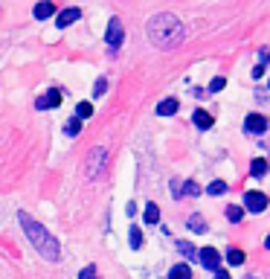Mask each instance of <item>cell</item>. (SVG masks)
Segmentation results:
<instances>
[{
	"label": "cell",
	"instance_id": "11",
	"mask_svg": "<svg viewBox=\"0 0 270 279\" xmlns=\"http://www.w3.org/2000/svg\"><path fill=\"white\" fill-rule=\"evenodd\" d=\"M32 15H35L38 21H44L49 15H56V6H52V3H38L35 9H32Z\"/></svg>",
	"mask_w": 270,
	"mask_h": 279
},
{
	"label": "cell",
	"instance_id": "23",
	"mask_svg": "<svg viewBox=\"0 0 270 279\" xmlns=\"http://www.w3.org/2000/svg\"><path fill=\"white\" fill-rule=\"evenodd\" d=\"M180 192H183V195H200V186L195 183V180H186V183L180 186Z\"/></svg>",
	"mask_w": 270,
	"mask_h": 279
},
{
	"label": "cell",
	"instance_id": "21",
	"mask_svg": "<svg viewBox=\"0 0 270 279\" xmlns=\"http://www.w3.org/2000/svg\"><path fill=\"white\" fill-rule=\"evenodd\" d=\"M227 262H230V265H241V262H244V250H238V247H233V250L227 253Z\"/></svg>",
	"mask_w": 270,
	"mask_h": 279
},
{
	"label": "cell",
	"instance_id": "22",
	"mask_svg": "<svg viewBox=\"0 0 270 279\" xmlns=\"http://www.w3.org/2000/svg\"><path fill=\"white\" fill-rule=\"evenodd\" d=\"M206 192H209V195H224V192H227V183H224V180H212V183L206 186Z\"/></svg>",
	"mask_w": 270,
	"mask_h": 279
},
{
	"label": "cell",
	"instance_id": "2",
	"mask_svg": "<svg viewBox=\"0 0 270 279\" xmlns=\"http://www.w3.org/2000/svg\"><path fill=\"white\" fill-rule=\"evenodd\" d=\"M18 221H21V227H24L26 239L32 242V247L38 250V256H44L47 262H59L61 259V244L56 236H49L47 227L44 224H38L29 212H18Z\"/></svg>",
	"mask_w": 270,
	"mask_h": 279
},
{
	"label": "cell",
	"instance_id": "8",
	"mask_svg": "<svg viewBox=\"0 0 270 279\" xmlns=\"http://www.w3.org/2000/svg\"><path fill=\"white\" fill-rule=\"evenodd\" d=\"M244 128H247V131H253V134H264V131H267V116L250 114L244 119Z\"/></svg>",
	"mask_w": 270,
	"mask_h": 279
},
{
	"label": "cell",
	"instance_id": "10",
	"mask_svg": "<svg viewBox=\"0 0 270 279\" xmlns=\"http://www.w3.org/2000/svg\"><path fill=\"white\" fill-rule=\"evenodd\" d=\"M177 108H180V102H177L175 96H169V99H163V102L157 105V116H175Z\"/></svg>",
	"mask_w": 270,
	"mask_h": 279
},
{
	"label": "cell",
	"instance_id": "16",
	"mask_svg": "<svg viewBox=\"0 0 270 279\" xmlns=\"http://www.w3.org/2000/svg\"><path fill=\"white\" fill-rule=\"evenodd\" d=\"M250 172H253V177H264V174H267V160H264V157H256L253 166H250Z\"/></svg>",
	"mask_w": 270,
	"mask_h": 279
},
{
	"label": "cell",
	"instance_id": "20",
	"mask_svg": "<svg viewBox=\"0 0 270 279\" xmlns=\"http://www.w3.org/2000/svg\"><path fill=\"white\" fill-rule=\"evenodd\" d=\"M128 242H131V247H134V250H137V247L142 244V230H140V227H131V232H128Z\"/></svg>",
	"mask_w": 270,
	"mask_h": 279
},
{
	"label": "cell",
	"instance_id": "4",
	"mask_svg": "<svg viewBox=\"0 0 270 279\" xmlns=\"http://www.w3.org/2000/svg\"><path fill=\"white\" fill-rule=\"evenodd\" d=\"M244 207L250 212H264L267 209V195L258 192V189H250V192H244Z\"/></svg>",
	"mask_w": 270,
	"mask_h": 279
},
{
	"label": "cell",
	"instance_id": "30",
	"mask_svg": "<svg viewBox=\"0 0 270 279\" xmlns=\"http://www.w3.org/2000/svg\"><path fill=\"white\" fill-rule=\"evenodd\" d=\"M215 279H230V276H227L224 270H215Z\"/></svg>",
	"mask_w": 270,
	"mask_h": 279
},
{
	"label": "cell",
	"instance_id": "1",
	"mask_svg": "<svg viewBox=\"0 0 270 279\" xmlns=\"http://www.w3.org/2000/svg\"><path fill=\"white\" fill-rule=\"evenodd\" d=\"M183 35H186L183 32V23L172 12H157L151 21H148V38L160 50H175L183 41Z\"/></svg>",
	"mask_w": 270,
	"mask_h": 279
},
{
	"label": "cell",
	"instance_id": "14",
	"mask_svg": "<svg viewBox=\"0 0 270 279\" xmlns=\"http://www.w3.org/2000/svg\"><path fill=\"white\" fill-rule=\"evenodd\" d=\"M169 279H192V270H189V265H175L169 270Z\"/></svg>",
	"mask_w": 270,
	"mask_h": 279
},
{
	"label": "cell",
	"instance_id": "28",
	"mask_svg": "<svg viewBox=\"0 0 270 279\" xmlns=\"http://www.w3.org/2000/svg\"><path fill=\"white\" fill-rule=\"evenodd\" d=\"M253 76H256V79H261V76H264V64H256V67H253Z\"/></svg>",
	"mask_w": 270,
	"mask_h": 279
},
{
	"label": "cell",
	"instance_id": "6",
	"mask_svg": "<svg viewBox=\"0 0 270 279\" xmlns=\"http://www.w3.org/2000/svg\"><path fill=\"white\" fill-rule=\"evenodd\" d=\"M198 262L206 270H218V265H221V253L215 250V247H200L198 250Z\"/></svg>",
	"mask_w": 270,
	"mask_h": 279
},
{
	"label": "cell",
	"instance_id": "15",
	"mask_svg": "<svg viewBox=\"0 0 270 279\" xmlns=\"http://www.w3.org/2000/svg\"><path fill=\"white\" fill-rule=\"evenodd\" d=\"M90 116H93V105H90V102H79V105H76V119H82V122H84V119H90Z\"/></svg>",
	"mask_w": 270,
	"mask_h": 279
},
{
	"label": "cell",
	"instance_id": "12",
	"mask_svg": "<svg viewBox=\"0 0 270 279\" xmlns=\"http://www.w3.org/2000/svg\"><path fill=\"white\" fill-rule=\"evenodd\" d=\"M142 218H145V224H157V221H160V207L151 201V204L145 207V212H142Z\"/></svg>",
	"mask_w": 270,
	"mask_h": 279
},
{
	"label": "cell",
	"instance_id": "18",
	"mask_svg": "<svg viewBox=\"0 0 270 279\" xmlns=\"http://www.w3.org/2000/svg\"><path fill=\"white\" fill-rule=\"evenodd\" d=\"M227 218L233 221V224H238V221L244 218V209H241V207H235V204H230V207H227Z\"/></svg>",
	"mask_w": 270,
	"mask_h": 279
},
{
	"label": "cell",
	"instance_id": "24",
	"mask_svg": "<svg viewBox=\"0 0 270 279\" xmlns=\"http://www.w3.org/2000/svg\"><path fill=\"white\" fill-rule=\"evenodd\" d=\"M64 131H67V134H70V137H76V134H79V131H82V119H76V116H73L70 122H67V128H64Z\"/></svg>",
	"mask_w": 270,
	"mask_h": 279
},
{
	"label": "cell",
	"instance_id": "3",
	"mask_svg": "<svg viewBox=\"0 0 270 279\" xmlns=\"http://www.w3.org/2000/svg\"><path fill=\"white\" fill-rule=\"evenodd\" d=\"M122 38H125L122 21H119V18H111V21H107V32H105V41H107V46H111V53H117L119 46H122Z\"/></svg>",
	"mask_w": 270,
	"mask_h": 279
},
{
	"label": "cell",
	"instance_id": "5",
	"mask_svg": "<svg viewBox=\"0 0 270 279\" xmlns=\"http://www.w3.org/2000/svg\"><path fill=\"white\" fill-rule=\"evenodd\" d=\"M102 160H107V151L105 149H93V151H90V157H87V177H90V180L99 177L102 166H105Z\"/></svg>",
	"mask_w": 270,
	"mask_h": 279
},
{
	"label": "cell",
	"instance_id": "27",
	"mask_svg": "<svg viewBox=\"0 0 270 279\" xmlns=\"http://www.w3.org/2000/svg\"><path fill=\"white\" fill-rule=\"evenodd\" d=\"M79 279H96V267H93V265H87L82 273H79Z\"/></svg>",
	"mask_w": 270,
	"mask_h": 279
},
{
	"label": "cell",
	"instance_id": "19",
	"mask_svg": "<svg viewBox=\"0 0 270 279\" xmlns=\"http://www.w3.org/2000/svg\"><path fill=\"white\" fill-rule=\"evenodd\" d=\"M189 227L195 232H206V221L200 218V215H189Z\"/></svg>",
	"mask_w": 270,
	"mask_h": 279
},
{
	"label": "cell",
	"instance_id": "13",
	"mask_svg": "<svg viewBox=\"0 0 270 279\" xmlns=\"http://www.w3.org/2000/svg\"><path fill=\"white\" fill-rule=\"evenodd\" d=\"M192 119H195V125L203 128V131H206V128H212V116L206 114V111H195V114H192Z\"/></svg>",
	"mask_w": 270,
	"mask_h": 279
},
{
	"label": "cell",
	"instance_id": "17",
	"mask_svg": "<svg viewBox=\"0 0 270 279\" xmlns=\"http://www.w3.org/2000/svg\"><path fill=\"white\" fill-rule=\"evenodd\" d=\"M177 250L186 256V259H195V262H198V250H195V247H192L189 242H177Z\"/></svg>",
	"mask_w": 270,
	"mask_h": 279
},
{
	"label": "cell",
	"instance_id": "25",
	"mask_svg": "<svg viewBox=\"0 0 270 279\" xmlns=\"http://www.w3.org/2000/svg\"><path fill=\"white\" fill-rule=\"evenodd\" d=\"M224 87H227V79H224V76H215L212 84H209V93H218V90H224Z\"/></svg>",
	"mask_w": 270,
	"mask_h": 279
},
{
	"label": "cell",
	"instance_id": "7",
	"mask_svg": "<svg viewBox=\"0 0 270 279\" xmlns=\"http://www.w3.org/2000/svg\"><path fill=\"white\" fill-rule=\"evenodd\" d=\"M61 99H64V93L61 90H47L44 96H38L35 99V108L38 111H49V108H59Z\"/></svg>",
	"mask_w": 270,
	"mask_h": 279
},
{
	"label": "cell",
	"instance_id": "26",
	"mask_svg": "<svg viewBox=\"0 0 270 279\" xmlns=\"http://www.w3.org/2000/svg\"><path fill=\"white\" fill-rule=\"evenodd\" d=\"M105 90H107V79H99L93 87V96H105Z\"/></svg>",
	"mask_w": 270,
	"mask_h": 279
},
{
	"label": "cell",
	"instance_id": "29",
	"mask_svg": "<svg viewBox=\"0 0 270 279\" xmlns=\"http://www.w3.org/2000/svg\"><path fill=\"white\" fill-rule=\"evenodd\" d=\"M172 195H175V198H183V192H180V183H177V180L172 183Z\"/></svg>",
	"mask_w": 270,
	"mask_h": 279
},
{
	"label": "cell",
	"instance_id": "9",
	"mask_svg": "<svg viewBox=\"0 0 270 279\" xmlns=\"http://www.w3.org/2000/svg\"><path fill=\"white\" fill-rule=\"evenodd\" d=\"M79 18H82V9H79V6H70V9H61L59 15H56V23H59V26H70V23H76Z\"/></svg>",
	"mask_w": 270,
	"mask_h": 279
}]
</instances>
